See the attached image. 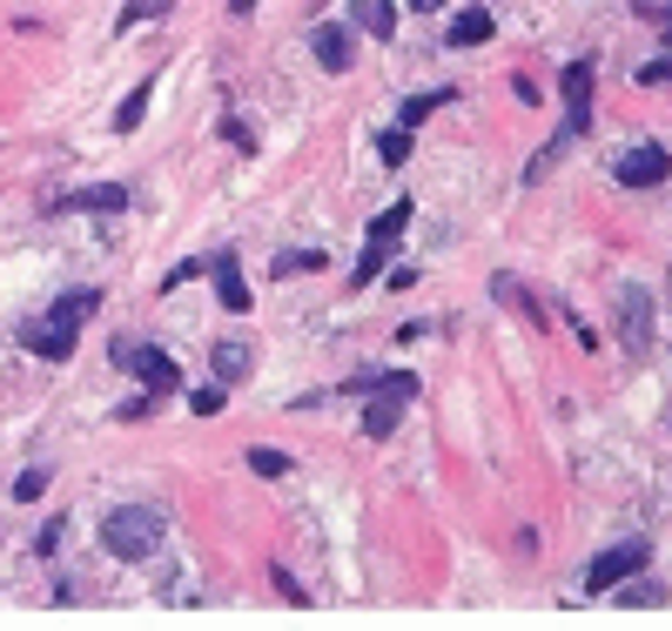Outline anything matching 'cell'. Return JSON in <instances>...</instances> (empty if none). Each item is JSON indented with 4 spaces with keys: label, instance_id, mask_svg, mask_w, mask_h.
<instances>
[{
    "label": "cell",
    "instance_id": "obj_25",
    "mask_svg": "<svg viewBox=\"0 0 672 631\" xmlns=\"http://www.w3.org/2000/svg\"><path fill=\"white\" fill-rule=\"evenodd\" d=\"M41 491H48V464H41V471H21V477H14V497H21V504H34Z\"/></svg>",
    "mask_w": 672,
    "mask_h": 631
},
{
    "label": "cell",
    "instance_id": "obj_2",
    "mask_svg": "<svg viewBox=\"0 0 672 631\" xmlns=\"http://www.w3.org/2000/svg\"><path fill=\"white\" fill-rule=\"evenodd\" d=\"M161 530H168V517H161L155 504H122V511L102 517V545H108V558L141 565V558L161 545Z\"/></svg>",
    "mask_w": 672,
    "mask_h": 631
},
{
    "label": "cell",
    "instance_id": "obj_3",
    "mask_svg": "<svg viewBox=\"0 0 672 631\" xmlns=\"http://www.w3.org/2000/svg\"><path fill=\"white\" fill-rule=\"evenodd\" d=\"M645 565H652V545H645V537H632V545H612V551L592 558V571H585V591H612L619 578H639Z\"/></svg>",
    "mask_w": 672,
    "mask_h": 631
},
{
    "label": "cell",
    "instance_id": "obj_6",
    "mask_svg": "<svg viewBox=\"0 0 672 631\" xmlns=\"http://www.w3.org/2000/svg\"><path fill=\"white\" fill-rule=\"evenodd\" d=\"M619 182H626V189H659V182H672V155H665L659 141H639V148L619 161Z\"/></svg>",
    "mask_w": 672,
    "mask_h": 631
},
{
    "label": "cell",
    "instance_id": "obj_29",
    "mask_svg": "<svg viewBox=\"0 0 672 631\" xmlns=\"http://www.w3.org/2000/svg\"><path fill=\"white\" fill-rule=\"evenodd\" d=\"M270 578H276V591H283V598H290V604H309V598H303V585H296V578H290V571H283V565H276V571H270Z\"/></svg>",
    "mask_w": 672,
    "mask_h": 631
},
{
    "label": "cell",
    "instance_id": "obj_15",
    "mask_svg": "<svg viewBox=\"0 0 672 631\" xmlns=\"http://www.w3.org/2000/svg\"><path fill=\"white\" fill-rule=\"evenodd\" d=\"M350 14L370 28V41H390L397 34V8H390V0H350Z\"/></svg>",
    "mask_w": 672,
    "mask_h": 631
},
{
    "label": "cell",
    "instance_id": "obj_14",
    "mask_svg": "<svg viewBox=\"0 0 672 631\" xmlns=\"http://www.w3.org/2000/svg\"><path fill=\"white\" fill-rule=\"evenodd\" d=\"M397 423H403V397H390V390H384V397H377V403L364 410V437H377V443H384V437H390Z\"/></svg>",
    "mask_w": 672,
    "mask_h": 631
},
{
    "label": "cell",
    "instance_id": "obj_8",
    "mask_svg": "<svg viewBox=\"0 0 672 631\" xmlns=\"http://www.w3.org/2000/svg\"><path fill=\"white\" fill-rule=\"evenodd\" d=\"M209 276H216V296H222V309H249V303H256V296H249V283H242V255L235 249H216L209 255Z\"/></svg>",
    "mask_w": 672,
    "mask_h": 631
},
{
    "label": "cell",
    "instance_id": "obj_27",
    "mask_svg": "<svg viewBox=\"0 0 672 631\" xmlns=\"http://www.w3.org/2000/svg\"><path fill=\"white\" fill-rule=\"evenodd\" d=\"M189 276H202V255H189V262H176V269H168V276H161V290H182Z\"/></svg>",
    "mask_w": 672,
    "mask_h": 631
},
{
    "label": "cell",
    "instance_id": "obj_20",
    "mask_svg": "<svg viewBox=\"0 0 672 631\" xmlns=\"http://www.w3.org/2000/svg\"><path fill=\"white\" fill-rule=\"evenodd\" d=\"M323 269V249H283L276 255V276H316Z\"/></svg>",
    "mask_w": 672,
    "mask_h": 631
},
{
    "label": "cell",
    "instance_id": "obj_7",
    "mask_svg": "<svg viewBox=\"0 0 672 631\" xmlns=\"http://www.w3.org/2000/svg\"><path fill=\"white\" fill-rule=\"evenodd\" d=\"M309 54L323 74H350V28L344 21H316L309 28Z\"/></svg>",
    "mask_w": 672,
    "mask_h": 631
},
{
    "label": "cell",
    "instance_id": "obj_16",
    "mask_svg": "<svg viewBox=\"0 0 672 631\" xmlns=\"http://www.w3.org/2000/svg\"><path fill=\"white\" fill-rule=\"evenodd\" d=\"M410 148H417V128H403V122L377 135V161H384V168H403V161H410Z\"/></svg>",
    "mask_w": 672,
    "mask_h": 631
},
{
    "label": "cell",
    "instance_id": "obj_31",
    "mask_svg": "<svg viewBox=\"0 0 672 631\" xmlns=\"http://www.w3.org/2000/svg\"><path fill=\"white\" fill-rule=\"evenodd\" d=\"M229 8H235V14H249V8H256V0H229Z\"/></svg>",
    "mask_w": 672,
    "mask_h": 631
},
{
    "label": "cell",
    "instance_id": "obj_26",
    "mask_svg": "<svg viewBox=\"0 0 672 631\" xmlns=\"http://www.w3.org/2000/svg\"><path fill=\"white\" fill-rule=\"evenodd\" d=\"M665 81H672V54H659V61L639 67V87H665Z\"/></svg>",
    "mask_w": 672,
    "mask_h": 631
},
{
    "label": "cell",
    "instance_id": "obj_4",
    "mask_svg": "<svg viewBox=\"0 0 672 631\" xmlns=\"http://www.w3.org/2000/svg\"><path fill=\"white\" fill-rule=\"evenodd\" d=\"M122 370H135V377H141V390H148V397H168V390H182V370H176V356H168V349H155V343H148V349H141V343H135V349H128V364H122Z\"/></svg>",
    "mask_w": 672,
    "mask_h": 631
},
{
    "label": "cell",
    "instance_id": "obj_17",
    "mask_svg": "<svg viewBox=\"0 0 672 631\" xmlns=\"http://www.w3.org/2000/svg\"><path fill=\"white\" fill-rule=\"evenodd\" d=\"M410 229V202H390L377 222H370V249H397V235Z\"/></svg>",
    "mask_w": 672,
    "mask_h": 631
},
{
    "label": "cell",
    "instance_id": "obj_5",
    "mask_svg": "<svg viewBox=\"0 0 672 631\" xmlns=\"http://www.w3.org/2000/svg\"><path fill=\"white\" fill-rule=\"evenodd\" d=\"M619 343L632 349V364H645V356H652V290H632L619 303Z\"/></svg>",
    "mask_w": 672,
    "mask_h": 631
},
{
    "label": "cell",
    "instance_id": "obj_23",
    "mask_svg": "<svg viewBox=\"0 0 672 631\" xmlns=\"http://www.w3.org/2000/svg\"><path fill=\"white\" fill-rule=\"evenodd\" d=\"M491 290H497V303H512V309H525V323H545V316H538V303H532V296H525V290H518L512 276H497Z\"/></svg>",
    "mask_w": 672,
    "mask_h": 631
},
{
    "label": "cell",
    "instance_id": "obj_22",
    "mask_svg": "<svg viewBox=\"0 0 672 631\" xmlns=\"http://www.w3.org/2000/svg\"><path fill=\"white\" fill-rule=\"evenodd\" d=\"M249 471H256V477H290V458L270 450V443H256V450H249Z\"/></svg>",
    "mask_w": 672,
    "mask_h": 631
},
{
    "label": "cell",
    "instance_id": "obj_11",
    "mask_svg": "<svg viewBox=\"0 0 672 631\" xmlns=\"http://www.w3.org/2000/svg\"><path fill=\"white\" fill-rule=\"evenodd\" d=\"M558 95H565V108H592V61H571L565 74H558Z\"/></svg>",
    "mask_w": 672,
    "mask_h": 631
},
{
    "label": "cell",
    "instance_id": "obj_13",
    "mask_svg": "<svg viewBox=\"0 0 672 631\" xmlns=\"http://www.w3.org/2000/svg\"><path fill=\"white\" fill-rule=\"evenodd\" d=\"M350 390H357V397H364V390H390V397H403V403H410V397H417V377H410V370H364Z\"/></svg>",
    "mask_w": 672,
    "mask_h": 631
},
{
    "label": "cell",
    "instance_id": "obj_12",
    "mask_svg": "<svg viewBox=\"0 0 672 631\" xmlns=\"http://www.w3.org/2000/svg\"><path fill=\"white\" fill-rule=\"evenodd\" d=\"M491 34H497V21H491L484 8H464V14L451 21V48H484Z\"/></svg>",
    "mask_w": 672,
    "mask_h": 631
},
{
    "label": "cell",
    "instance_id": "obj_1",
    "mask_svg": "<svg viewBox=\"0 0 672 631\" xmlns=\"http://www.w3.org/2000/svg\"><path fill=\"white\" fill-rule=\"evenodd\" d=\"M95 309H102V290H67V296H54V303H48V316H41V323H28V329H21V343H28L34 356H48V364H67L74 343H81V323H88Z\"/></svg>",
    "mask_w": 672,
    "mask_h": 631
},
{
    "label": "cell",
    "instance_id": "obj_10",
    "mask_svg": "<svg viewBox=\"0 0 672 631\" xmlns=\"http://www.w3.org/2000/svg\"><path fill=\"white\" fill-rule=\"evenodd\" d=\"M61 209H88V215H122V209H128V189H122V182H102V189H81V196H67Z\"/></svg>",
    "mask_w": 672,
    "mask_h": 631
},
{
    "label": "cell",
    "instance_id": "obj_19",
    "mask_svg": "<svg viewBox=\"0 0 672 631\" xmlns=\"http://www.w3.org/2000/svg\"><path fill=\"white\" fill-rule=\"evenodd\" d=\"M148 102H155V87L141 81V87H135V95H128V102L115 108V135H135V128H141V115H148Z\"/></svg>",
    "mask_w": 672,
    "mask_h": 631
},
{
    "label": "cell",
    "instance_id": "obj_9",
    "mask_svg": "<svg viewBox=\"0 0 672 631\" xmlns=\"http://www.w3.org/2000/svg\"><path fill=\"white\" fill-rule=\"evenodd\" d=\"M209 364H216V377H222V383H235V377L256 370V349H249L242 336H222V343L209 349Z\"/></svg>",
    "mask_w": 672,
    "mask_h": 631
},
{
    "label": "cell",
    "instance_id": "obj_18",
    "mask_svg": "<svg viewBox=\"0 0 672 631\" xmlns=\"http://www.w3.org/2000/svg\"><path fill=\"white\" fill-rule=\"evenodd\" d=\"M451 102H458V95H451V87H444V95H410V102L397 108V122H403V128H424V122H431L438 108H451Z\"/></svg>",
    "mask_w": 672,
    "mask_h": 631
},
{
    "label": "cell",
    "instance_id": "obj_30",
    "mask_svg": "<svg viewBox=\"0 0 672 631\" xmlns=\"http://www.w3.org/2000/svg\"><path fill=\"white\" fill-rule=\"evenodd\" d=\"M410 8H417V14H438V8H444V0H410Z\"/></svg>",
    "mask_w": 672,
    "mask_h": 631
},
{
    "label": "cell",
    "instance_id": "obj_28",
    "mask_svg": "<svg viewBox=\"0 0 672 631\" xmlns=\"http://www.w3.org/2000/svg\"><path fill=\"white\" fill-rule=\"evenodd\" d=\"M222 403H229V397H222V390H196V397H189V410H196V417H216V410H222Z\"/></svg>",
    "mask_w": 672,
    "mask_h": 631
},
{
    "label": "cell",
    "instance_id": "obj_24",
    "mask_svg": "<svg viewBox=\"0 0 672 631\" xmlns=\"http://www.w3.org/2000/svg\"><path fill=\"white\" fill-rule=\"evenodd\" d=\"M176 0H128V14H122V28H141V21H161Z\"/></svg>",
    "mask_w": 672,
    "mask_h": 631
},
{
    "label": "cell",
    "instance_id": "obj_21",
    "mask_svg": "<svg viewBox=\"0 0 672 631\" xmlns=\"http://www.w3.org/2000/svg\"><path fill=\"white\" fill-rule=\"evenodd\" d=\"M384 262H390V249H370V242H364V255H357V269H350V290L377 283V276H384Z\"/></svg>",
    "mask_w": 672,
    "mask_h": 631
}]
</instances>
